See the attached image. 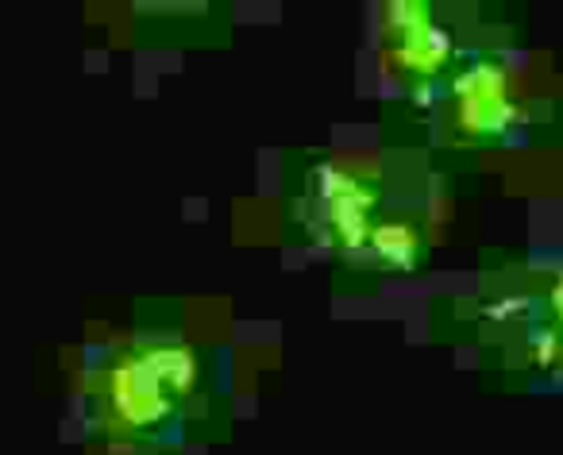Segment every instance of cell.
<instances>
[{"mask_svg":"<svg viewBox=\"0 0 563 455\" xmlns=\"http://www.w3.org/2000/svg\"><path fill=\"white\" fill-rule=\"evenodd\" d=\"M116 398H120V409L132 421H151V417L166 413V402L159 394V378L151 375V367H124L116 375Z\"/></svg>","mask_w":563,"mask_h":455,"instance_id":"cell-1","label":"cell"},{"mask_svg":"<svg viewBox=\"0 0 563 455\" xmlns=\"http://www.w3.org/2000/svg\"><path fill=\"white\" fill-rule=\"evenodd\" d=\"M375 243H378V251H382L386 259H394V263H409V259H413V247H417L413 232L394 228V224H390V228H378Z\"/></svg>","mask_w":563,"mask_h":455,"instance_id":"cell-2","label":"cell"}]
</instances>
